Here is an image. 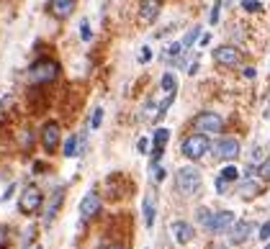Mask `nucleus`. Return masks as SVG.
I'll return each instance as SVG.
<instances>
[{"label": "nucleus", "mask_w": 270, "mask_h": 249, "mask_svg": "<svg viewBox=\"0 0 270 249\" xmlns=\"http://www.w3.org/2000/svg\"><path fill=\"white\" fill-rule=\"evenodd\" d=\"M198 39H201V26H193L190 31L183 36V41H180V44H183V52H188V49H190V47H193V44H196Z\"/></svg>", "instance_id": "4be33fe9"}, {"label": "nucleus", "mask_w": 270, "mask_h": 249, "mask_svg": "<svg viewBox=\"0 0 270 249\" xmlns=\"http://www.w3.org/2000/svg\"><path fill=\"white\" fill-rule=\"evenodd\" d=\"M44 208V193L41 187L28 183L23 190H21V198H18V211L26 213V216H36L39 211Z\"/></svg>", "instance_id": "7ed1b4c3"}, {"label": "nucleus", "mask_w": 270, "mask_h": 249, "mask_svg": "<svg viewBox=\"0 0 270 249\" xmlns=\"http://www.w3.org/2000/svg\"><path fill=\"white\" fill-rule=\"evenodd\" d=\"M36 224H31L26 229V234H23V242H21V249H44L41 247V242H39V237H36Z\"/></svg>", "instance_id": "aec40b11"}, {"label": "nucleus", "mask_w": 270, "mask_h": 249, "mask_svg": "<svg viewBox=\"0 0 270 249\" xmlns=\"http://www.w3.org/2000/svg\"><path fill=\"white\" fill-rule=\"evenodd\" d=\"M211 218H214V211H211V208H206V206H198V208H196V221H198L203 229L211 226Z\"/></svg>", "instance_id": "412c9836"}, {"label": "nucleus", "mask_w": 270, "mask_h": 249, "mask_svg": "<svg viewBox=\"0 0 270 249\" xmlns=\"http://www.w3.org/2000/svg\"><path fill=\"white\" fill-rule=\"evenodd\" d=\"M242 8H245L247 13H260V10H263V5L258 3V0H242Z\"/></svg>", "instance_id": "cd10ccee"}, {"label": "nucleus", "mask_w": 270, "mask_h": 249, "mask_svg": "<svg viewBox=\"0 0 270 249\" xmlns=\"http://www.w3.org/2000/svg\"><path fill=\"white\" fill-rule=\"evenodd\" d=\"M75 8H78V0H49L47 3V13L57 21H67L75 13Z\"/></svg>", "instance_id": "9d476101"}, {"label": "nucleus", "mask_w": 270, "mask_h": 249, "mask_svg": "<svg viewBox=\"0 0 270 249\" xmlns=\"http://www.w3.org/2000/svg\"><path fill=\"white\" fill-rule=\"evenodd\" d=\"M80 36H83V41H90V39H93V34H90V23H88V21L80 23Z\"/></svg>", "instance_id": "c85d7f7f"}, {"label": "nucleus", "mask_w": 270, "mask_h": 249, "mask_svg": "<svg viewBox=\"0 0 270 249\" xmlns=\"http://www.w3.org/2000/svg\"><path fill=\"white\" fill-rule=\"evenodd\" d=\"M180 152L188 159H193V162H198V159L206 157V152H211V141H208L206 134H190V136L183 139V144H180Z\"/></svg>", "instance_id": "20e7f679"}, {"label": "nucleus", "mask_w": 270, "mask_h": 249, "mask_svg": "<svg viewBox=\"0 0 270 249\" xmlns=\"http://www.w3.org/2000/svg\"><path fill=\"white\" fill-rule=\"evenodd\" d=\"M152 172H155V183H162L165 180V167L157 162V165H152Z\"/></svg>", "instance_id": "7c9ffc66"}, {"label": "nucleus", "mask_w": 270, "mask_h": 249, "mask_svg": "<svg viewBox=\"0 0 270 249\" xmlns=\"http://www.w3.org/2000/svg\"><path fill=\"white\" fill-rule=\"evenodd\" d=\"M149 60H152V52H149V47H142V52H139V62L147 64Z\"/></svg>", "instance_id": "72a5a7b5"}, {"label": "nucleus", "mask_w": 270, "mask_h": 249, "mask_svg": "<svg viewBox=\"0 0 270 249\" xmlns=\"http://www.w3.org/2000/svg\"><path fill=\"white\" fill-rule=\"evenodd\" d=\"M201 185H203V178H201V172L196 167L185 165V167H180L175 172V187H178L180 195H185V198L196 195L198 190H201Z\"/></svg>", "instance_id": "f03ea898"}, {"label": "nucleus", "mask_w": 270, "mask_h": 249, "mask_svg": "<svg viewBox=\"0 0 270 249\" xmlns=\"http://www.w3.org/2000/svg\"><path fill=\"white\" fill-rule=\"evenodd\" d=\"M227 190H229V183L224 180V178H216V193H219V195H224Z\"/></svg>", "instance_id": "473e14b6"}, {"label": "nucleus", "mask_w": 270, "mask_h": 249, "mask_svg": "<svg viewBox=\"0 0 270 249\" xmlns=\"http://www.w3.org/2000/svg\"><path fill=\"white\" fill-rule=\"evenodd\" d=\"M103 106H98L95 111H93V119H90V128H100V124H103Z\"/></svg>", "instance_id": "bb28decb"}, {"label": "nucleus", "mask_w": 270, "mask_h": 249, "mask_svg": "<svg viewBox=\"0 0 270 249\" xmlns=\"http://www.w3.org/2000/svg\"><path fill=\"white\" fill-rule=\"evenodd\" d=\"M196 72H198V62H193L190 69H188V75H196Z\"/></svg>", "instance_id": "4c0bfd02"}, {"label": "nucleus", "mask_w": 270, "mask_h": 249, "mask_svg": "<svg viewBox=\"0 0 270 249\" xmlns=\"http://www.w3.org/2000/svg\"><path fill=\"white\" fill-rule=\"evenodd\" d=\"M170 141V128H157L155 131V149H152V165H157L162 154H165V146Z\"/></svg>", "instance_id": "2eb2a0df"}, {"label": "nucleus", "mask_w": 270, "mask_h": 249, "mask_svg": "<svg viewBox=\"0 0 270 249\" xmlns=\"http://www.w3.org/2000/svg\"><path fill=\"white\" fill-rule=\"evenodd\" d=\"M258 178H260V180H270V157H265L263 162H260V167H258Z\"/></svg>", "instance_id": "a878e982"}, {"label": "nucleus", "mask_w": 270, "mask_h": 249, "mask_svg": "<svg viewBox=\"0 0 270 249\" xmlns=\"http://www.w3.org/2000/svg\"><path fill=\"white\" fill-rule=\"evenodd\" d=\"M234 221H237V218H234V213H232V211H219V213H214L208 231H211V234H227V231L232 229V224H234Z\"/></svg>", "instance_id": "ddd939ff"}, {"label": "nucleus", "mask_w": 270, "mask_h": 249, "mask_svg": "<svg viewBox=\"0 0 270 249\" xmlns=\"http://www.w3.org/2000/svg\"><path fill=\"white\" fill-rule=\"evenodd\" d=\"M80 221H90V218H95L100 211H103V200L95 190H90V193L80 200Z\"/></svg>", "instance_id": "1a4fd4ad"}, {"label": "nucleus", "mask_w": 270, "mask_h": 249, "mask_svg": "<svg viewBox=\"0 0 270 249\" xmlns=\"http://www.w3.org/2000/svg\"><path fill=\"white\" fill-rule=\"evenodd\" d=\"M0 106H3V100H0Z\"/></svg>", "instance_id": "37998d69"}, {"label": "nucleus", "mask_w": 270, "mask_h": 249, "mask_svg": "<svg viewBox=\"0 0 270 249\" xmlns=\"http://www.w3.org/2000/svg\"><path fill=\"white\" fill-rule=\"evenodd\" d=\"M227 234H229L232 244H245L250 239V234H252V221H234Z\"/></svg>", "instance_id": "4468645a"}, {"label": "nucleus", "mask_w": 270, "mask_h": 249, "mask_svg": "<svg viewBox=\"0 0 270 249\" xmlns=\"http://www.w3.org/2000/svg\"><path fill=\"white\" fill-rule=\"evenodd\" d=\"M59 72H62V64L57 60H49V57H41L36 60L31 67H28V77H31L34 85H49L59 77Z\"/></svg>", "instance_id": "f257e3e1"}, {"label": "nucleus", "mask_w": 270, "mask_h": 249, "mask_svg": "<svg viewBox=\"0 0 270 249\" xmlns=\"http://www.w3.org/2000/svg\"><path fill=\"white\" fill-rule=\"evenodd\" d=\"M13 190H16V185H10V187L5 190V193H3V198H0V200H3V203H5V200H8L10 195H13Z\"/></svg>", "instance_id": "c9c22d12"}, {"label": "nucleus", "mask_w": 270, "mask_h": 249, "mask_svg": "<svg viewBox=\"0 0 270 249\" xmlns=\"http://www.w3.org/2000/svg\"><path fill=\"white\" fill-rule=\"evenodd\" d=\"M221 0H216V3L211 5V16H208V23H211V26H216L219 21H221Z\"/></svg>", "instance_id": "393cba45"}, {"label": "nucleus", "mask_w": 270, "mask_h": 249, "mask_svg": "<svg viewBox=\"0 0 270 249\" xmlns=\"http://www.w3.org/2000/svg\"><path fill=\"white\" fill-rule=\"evenodd\" d=\"M170 231H173V239L178 244H190L193 237H196V229H193V224H188V221H173Z\"/></svg>", "instance_id": "f8f14e48"}, {"label": "nucleus", "mask_w": 270, "mask_h": 249, "mask_svg": "<svg viewBox=\"0 0 270 249\" xmlns=\"http://www.w3.org/2000/svg\"><path fill=\"white\" fill-rule=\"evenodd\" d=\"M242 77L252 80V77H255V67H245V69H242Z\"/></svg>", "instance_id": "f704fd0d"}, {"label": "nucleus", "mask_w": 270, "mask_h": 249, "mask_svg": "<svg viewBox=\"0 0 270 249\" xmlns=\"http://www.w3.org/2000/svg\"><path fill=\"white\" fill-rule=\"evenodd\" d=\"M211 249H227V244H214Z\"/></svg>", "instance_id": "a19ab883"}, {"label": "nucleus", "mask_w": 270, "mask_h": 249, "mask_svg": "<svg viewBox=\"0 0 270 249\" xmlns=\"http://www.w3.org/2000/svg\"><path fill=\"white\" fill-rule=\"evenodd\" d=\"M219 178H224V180H227V183H234V180L239 178V170H237L234 165H227V167L221 170V175H219Z\"/></svg>", "instance_id": "b1692460"}, {"label": "nucleus", "mask_w": 270, "mask_h": 249, "mask_svg": "<svg viewBox=\"0 0 270 249\" xmlns=\"http://www.w3.org/2000/svg\"><path fill=\"white\" fill-rule=\"evenodd\" d=\"M83 144H85V136H67L65 144H62V157H75L83 152Z\"/></svg>", "instance_id": "f3484780"}, {"label": "nucleus", "mask_w": 270, "mask_h": 249, "mask_svg": "<svg viewBox=\"0 0 270 249\" xmlns=\"http://www.w3.org/2000/svg\"><path fill=\"white\" fill-rule=\"evenodd\" d=\"M62 203H65V187H57L49 203H47V211H44V226H52L54 224V218L59 213V208H62Z\"/></svg>", "instance_id": "9b49d317"}, {"label": "nucleus", "mask_w": 270, "mask_h": 249, "mask_svg": "<svg viewBox=\"0 0 270 249\" xmlns=\"http://www.w3.org/2000/svg\"><path fill=\"white\" fill-rule=\"evenodd\" d=\"M214 62L219 67H237L239 62H242V52H239L237 47H232V44H221V47L214 49Z\"/></svg>", "instance_id": "6e6552de"}, {"label": "nucleus", "mask_w": 270, "mask_h": 249, "mask_svg": "<svg viewBox=\"0 0 270 249\" xmlns=\"http://www.w3.org/2000/svg\"><path fill=\"white\" fill-rule=\"evenodd\" d=\"M3 239H5V226H0V244H3Z\"/></svg>", "instance_id": "ea45409f"}, {"label": "nucleus", "mask_w": 270, "mask_h": 249, "mask_svg": "<svg viewBox=\"0 0 270 249\" xmlns=\"http://www.w3.org/2000/svg\"><path fill=\"white\" fill-rule=\"evenodd\" d=\"M211 152L221 162H227V159L232 162V159L239 157V141L234 136H221V139H216V144H211Z\"/></svg>", "instance_id": "0eeeda50"}, {"label": "nucleus", "mask_w": 270, "mask_h": 249, "mask_svg": "<svg viewBox=\"0 0 270 249\" xmlns=\"http://www.w3.org/2000/svg\"><path fill=\"white\" fill-rule=\"evenodd\" d=\"M137 152H139V154H147V152H149V139H147V136H142V139L137 141Z\"/></svg>", "instance_id": "2f4dec72"}, {"label": "nucleus", "mask_w": 270, "mask_h": 249, "mask_svg": "<svg viewBox=\"0 0 270 249\" xmlns=\"http://www.w3.org/2000/svg\"><path fill=\"white\" fill-rule=\"evenodd\" d=\"M198 41H201V47H206V44H208V41H211V34H206V36H201Z\"/></svg>", "instance_id": "e433bc0d"}, {"label": "nucleus", "mask_w": 270, "mask_h": 249, "mask_svg": "<svg viewBox=\"0 0 270 249\" xmlns=\"http://www.w3.org/2000/svg\"><path fill=\"white\" fill-rule=\"evenodd\" d=\"M160 87H162V90L168 93V95L178 90V80H175V75H173V72H165V75H162V80H160Z\"/></svg>", "instance_id": "5701e85b"}, {"label": "nucleus", "mask_w": 270, "mask_h": 249, "mask_svg": "<svg viewBox=\"0 0 270 249\" xmlns=\"http://www.w3.org/2000/svg\"><path fill=\"white\" fill-rule=\"evenodd\" d=\"M160 10H162V0H142V5H139V16H142L147 23H152V21H157Z\"/></svg>", "instance_id": "dca6fc26"}, {"label": "nucleus", "mask_w": 270, "mask_h": 249, "mask_svg": "<svg viewBox=\"0 0 270 249\" xmlns=\"http://www.w3.org/2000/svg\"><path fill=\"white\" fill-rule=\"evenodd\" d=\"M258 237H260V242H265V244L270 242V221H265V224H263V229H260Z\"/></svg>", "instance_id": "c756f323"}, {"label": "nucleus", "mask_w": 270, "mask_h": 249, "mask_svg": "<svg viewBox=\"0 0 270 249\" xmlns=\"http://www.w3.org/2000/svg\"><path fill=\"white\" fill-rule=\"evenodd\" d=\"M265 249H270V244H265Z\"/></svg>", "instance_id": "79ce46f5"}, {"label": "nucleus", "mask_w": 270, "mask_h": 249, "mask_svg": "<svg viewBox=\"0 0 270 249\" xmlns=\"http://www.w3.org/2000/svg\"><path fill=\"white\" fill-rule=\"evenodd\" d=\"M193 131L196 134H221L224 131V119L219 113H214V111H203V113H198L196 119H193Z\"/></svg>", "instance_id": "39448f33"}, {"label": "nucleus", "mask_w": 270, "mask_h": 249, "mask_svg": "<svg viewBox=\"0 0 270 249\" xmlns=\"http://www.w3.org/2000/svg\"><path fill=\"white\" fill-rule=\"evenodd\" d=\"M59 144H62V126L57 121H47L41 126V146L47 154H54L59 149Z\"/></svg>", "instance_id": "423d86ee"}, {"label": "nucleus", "mask_w": 270, "mask_h": 249, "mask_svg": "<svg viewBox=\"0 0 270 249\" xmlns=\"http://www.w3.org/2000/svg\"><path fill=\"white\" fill-rule=\"evenodd\" d=\"M103 249H124V244H108V247H103Z\"/></svg>", "instance_id": "58836bf2"}, {"label": "nucleus", "mask_w": 270, "mask_h": 249, "mask_svg": "<svg viewBox=\"0 0 270 249\" xmlns=\"http://www.w3.org/2000/svg\"><path fill=\"white\" fill-rule=\"evenodd\" d=\"M250 175H252V167L247 170V180L242 183V187H239V195H242L245 200H250V198H255V195H260V183H255Z\"/></svg>", "instance_id": "a211bd4d"}, {"label": "nucleus", "mask_w": 270, "mask_h": 249, "mask_svg": "<svg viewBox=\"0 0 270 249\" xmlns=\"http://www.w3.org/2000/svg\"><path fill=\"white\" fill-rule=\"evenodd\" d=\"M155 213H157V208H155V198L147 195L144 203H142V216H144V226H147V229L155 226Z\"/></svg>", "instance_id": "6ab92c4d"}]
</instances>
